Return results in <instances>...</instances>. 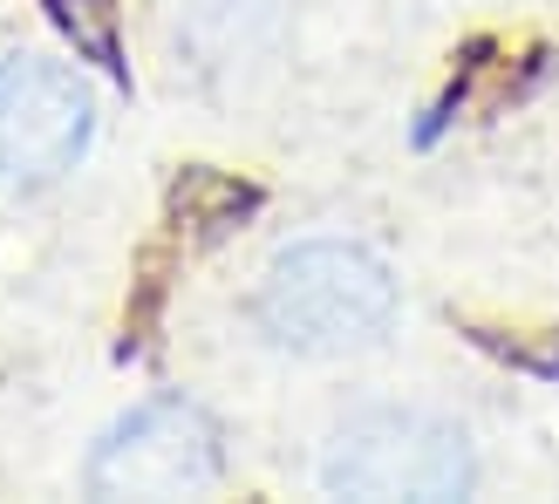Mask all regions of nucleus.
Here are the masks:
<instances>
[{
	"instance_id": "nucleus-3",
	"label": "nucleus",
	"mask_w": 559,
	"mask_h": 504,
	"mask_svg": "<svg viewBox=\"0 0 559 504\" xmlns=\"http://www.w3.org/2000/svg\"><path fill=\"white\" fill-rule=\"evenodd\" d=\"M96 103L62 62H0V184H48L90 151Z\"/></svg>"
},
{
	"instance_id": "nucleus-1",
	"label": "nucleus",
	"mask_w": 559,
	"mask_h": 504,
	"mask_svg": "<svg viewBox=\"0 0 559 504\" xmlns=\"http://www.w3.org/2000/svg\"><path fill=\"white\" fill-rule=\"evenodd\" d=\"M389 314H396V279L382 273L376 252L342 239H307L280 252L260 287V327L300 355L361 348L389 327Z\"/></svg>"
},
{
	"instance_id": "nucleus-2",
	"label": "nucleus",
	"mask_w": 559,
	"mask_h": 504,
	"mask_svg": "<svg viewBox=\"0 0 559 504\" xmlns=\"http://www.w3.org/2000/svg\"><path fill=\"white\" fill-rule=\"evenodd\" d=\"M478 464L457 423L424 409H369L334 430L321 491L334 497H464Z\"/></svg>"
},
{
	"instance_id": "nucleus-4",
	"label": "nucleus",
	"mask_w": 559,
	"mask_h": 504,
	"mask_svg": "<svg viewBox=\"0 0 559 504\" xmlns=\"http://www.w3.org/2000/svg\"><path fill=\"white\" fill-rule=\"evenodd\" d=\"M218 484V436L191 403H144L96 443V497H191Z\"/></svg>"
}]
</instances>
